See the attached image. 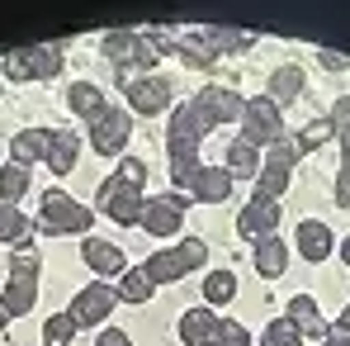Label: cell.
Instances as JSON below:
<instances>
[{"label": "cell", "instance_id": "42", "mask_svg": "<svg viewBox=\"0 0 350 346\" xmlns=\"http://www.w3.org/2000/svg\"><path fill=\"white\" fill-rule=\"evenodd\" d=\"M341 256H346V266H350V237H346V247H341Z\"/></svg>", "mask_w": 350, "mask_h": 346}, {"label": "cell", "instance_id": "37", "mask_svg": "<svg viewBox=\"0 0 350 346\" xmlns=\"http://www.w3.org/2000/svg\"><path fill=\"white\" fill-rule=\"evenodd\" d=\"M213 346H251V332L241 328V323H223L218 328V342Z\"/></svg>", "mask_w": 350, "mask_h": 346}, {"label": "cell", "instance_id": "23", "mask_svg": "<svg viewBox=\"0 0 350 346\" xmlns=\"http://www.w3.org/2000/svg\"><path fill=\"white\" fill-rule=\"evenodd\" d=\"M298 95H303V71H298L293 62L275 66V71H270V100H275V105H293Z\"/></svg>", "mask_w": 350, "mask_h": 346}, {"label": "cell", "instance_id": "30", "mask_svg": "<svg viewBox=\"0 0 350 346\" xmlns=\"http://www.w3.org/2000/svg\"><path fill=\"white\" fill-rule=\"evenodd\" d=\"M24 237H33V223L14 204H0V242H24Z\"/></svg>", "mask_w": 350, "mask_h": 346}, {"label": "cell", "instance_id": "3", "mask_svg": "<svg viewBox=\"0 0 350 346\" xmlns=\"http://www.w3.org/2000/svg\"><path fill=\"white\" fill-rule=\"evenodd\" d=\"M100 48H105V58L118 66V86H128L133 71H147V66L157 62L152 43H147V34H137V29H109Z\"/></svg>", "mask_w": 350, "mask_h": 346}, {"label": "cell", "instance_id": "32", "mask_svg": "<svg viewBox=\"0 0 350 346\" xmlns=\"http://www.w3.org/2000/svg\"><path fill=\"white\" fill-rule=\"evenodd\" d=\"M232 294H237V275H232V271H213V275L204 280V299H208V308L232 304Z\"/></svg>", "mask_w": 350, "mask_h": 346}, {"label": "cell", "instance_id": "27", "mask_svg": "<svg viewBox=\"0 0 350 346\" xmlns=\"http://www.w3.org/2000/svg\"><path fill=\"white\" fill-rule=\"evenodd\" d=\"M175 58L185 62V66H213V53H208V43H204V34H175Z\"/></svg>", "mask_w": 350, "mask_h": 346}, {"label": "cell", "instance_id": "11", "mask_svg": "<svg viewBox=\"0 0 350 346\" xmlns=\"http://www.w3.org/2000/svg\"><path fill=\"white\" fill-rule=\"evenodd\" d=\"M114 304H118V289H109L105 280H95V285H85L76 294L71 318H76V328H100V323L114 313Z\"/></svg>", "mask_w": 350, "mask_h": 346}, {"label": "cell", "instance_id": "43", "mask_svg": "<svg viewBox=\"0 0 350 346\" xmlns=\"http://www.w3.org/2000/svg\"><path fill=\"white\" fill-rule=\"evenodd\" d=\"M5 323H10V313H5V304H0V328H5Z\"/></svg>", "mask_w": 350, "mask_h": 346}, {"label": "cell", "instance_id": "26", "mask_svg": "<svg viewBox=\"0 0 350 346\" xmlns=\"http://www.w3.org/2000/svg\"><path fill=\"white\" fill-rule=\"evenodd\" d=\"M228 175H232V180H251V175H260V152H256L251 143L232 138V143H228Z\"/></svg>", "mask_w": 350, "mask_h": 346}, {"label": "cell", "instance_id": "36", "mask_svg": "<svg viewBox=\"0 0 350 346\" xmlns=\"http://www.w3.org/2000/svg\"><path fill=\"white\" fill-rule=\"evenodd\" d=\"M5 76H10V81H33V66H29V48H14V53H5Z\"/></svg>", "mask_w": 350, "mask_h": 346}, {"label": "cell", "instance_id": "6", "mask_svg": "<svg viewBox=\"0 0 350 346\" xmlns=\"http://www.w3.org/2000/svg\"><path fill=\"white\" fill-rule=\"evenodd\" d=\"M95 209L109 214L114 223H137V214H142V185H133V180H123V175L114 171L105 185H100Z\"/></svg>", "mask_w": 350, "mask_h": 346}, {"label": "cell", "instance_id": "29", "mask_svg": "<svg viewBox=\"0 0 350 346\" xmlns=\"http://www.w3.org/2000/svg\"><path fill=\"white\" fill-rule=\"evenodd\" d=\"M29 66H33V81H53L62 71V48H53V43L29 48Z\"/></svg>", "mask_w": 350, "mask_h": 346}, {"label": "cell", "instance_id": "22", "mask_svg": "<svg viewBox=\"0 0 350 346\" xmlns=\"http://www.w3.org/2000/svg\"><path fill=\"white\" fill-rule=\"evenodd\" d=\"M284 266H289V247L280 237H260L256 242V271L265 280H275V275H284Z\"/></svg>", "mask_w": 350, "mask_h": 346}, {"label": "cell", "instance_id": "12", "mask_svg": "<svg viewBox=\"0 0 350 346\" xmlns=\"http://www.w3.org/2000/svg\"><path fill=\"white\" fill-rule=\"evenodd\" d=\"M194 105L213 119V128H218V123H241V114H246V100L237 95L232 86H204V90L194 95Z\"/></svg>", "mask_w": 350, "mask_h": 346}, {"label": "cell", "instance_id": "33", "mask_svg": "<svg viewBox=\"0 0 350 346\" xmlns=\"http://www.w3.org/2000/svg\"><path fill=\"white\" fill-rule=\"evenodd\" d=\"M71 337H76V318L71 313H53L48 328H43V346H71Z\"/></svg>", "mask_w": 350, "mask_h": 346}, {"label": "cell", "instance_id": "40", "mask_svg": "<svg viewBox=\"0 0 350 346\" xmlns=\"http://www.w3.org/2000/svg\"><path fill=\"white\" fill-rule=\"evenodd\" d=\"M322 346H350V337H346V332H336V328H332V332H327V342H322Z\"/></svg>", "mask_w": 350, "mask_h": 346}, {"label": "cell", "instance_id": "10", "mask_svg": "<svg viewBox=\"0 0 350 346\" xmlns=\"http://www.w3.org/2000/svg\"><path fill=\"white\" fill-rule=\"evenodd\" d=\"M128 133H133V114L128 110H105L100 119H90V147L100 152V157H118L123 152V143H128Z\"/></svg>", "mask_w": 350, "mask_h": 346}, {"label": "cell", "instance_id": "34", "mask_svg": "<svg viewBox=\"0 0 350 346\" xmlns=\"http://www.w3.org/2000/svg\"><path fill=\"white\" fill-rule=\"evenodd\" d=\"M260 346H303V332L293 328L289 318H280V323H270V328L260 332Z\"/></svg>", "mask_w": 350, "mask_h": 346}, {"label": "cell", "instance_id": "24", "mask_svg": "<svg viewBox=\"0 0 350 346\" xmlns=\"http://www.w3.org/2000/svg\"><path fill=\"white\" fill-rule=\"evenodd\" d=\"M204 34V43H208V53L218 58V53H251L256 48V38L251 34H237V29H223V24H213V29H199Z\"/></svg>", "mask_w": 350, "mask_h": 346}, {"label": "cell", "instance_id": "21", "mask_svg": "<svg viewBox=\"0 0 350 346\" xmlns=\"http://www.w3.org/2000/svg\"><path fill=\"white\" fill-rule=\"evenodd\" d=\"M289 323L303 332V337H322V342H327V323H322V313H317V304H312L308 294L289 299Z\"/></svg>", "mask_w": 350, "mask_h": 346}, {"label": "cell", "instance_id": "4", "mask_svg": "<svg viewBox=\"0 0 350 346\" xmlns=\"http://www.w3.org/2000/svg\"><path fill=\"white\" fill-rule=\"evenodd\" d=\"M204 256H208V247H204L199 237H185L175 251H157L142 271L152 275V285H175V280H185L194 266H204Z\"/></svg>", "mask_w": 350, "mask_h": 346}, {"label": "cell", "instance_id": "1", "mask_svg": "<svg viewBox=\"0 0 350 346\" xmlns=\"http://www.w3.org/2000/svg\"><path fill=\"white\" fill-rule=\"evenodd\" d=\"M213 133V119L204 114L194 100H185L180 110H175L171 128H166V157H171V185H180V190H189V180H194V171L204 166L199 162V147H204V138Z\"/></svg>", "mask_w": 350, "mask_h": 346}, {"label": "cell", "instance_id": "35", "mask_svg": "<svg viewBox=\"0 0 350 346\" xmlns=\"http://www.w3.org/2000/svg\"><path fill=\"white\" fill-rule=\"evenodd\" d=\"M327 138H336V133H332V123H327V119H312V123L298 133V143H293V147H298V157H303V152H317Z\"/></svg>", "mask_w": 350, "mask_h": 346}, {"label": "cell", "instance_id": "13", "mask_svg": "<svg viewBox=\"0 0 350 346\" xmlns=\"http://www.w3.org/2000/svg\"><path fill=\"white\" fill-rule=\"evenodd\" d=\"M123 90H128L133 114H161L171 105V81H161V76H133Z\"/></svg>", "mask_w": 350, "mask_h": 346}, {"label": "cell", "instance_id": "41", "mask_svg": "<svg viewBox=\"0 0 350 346\" xmlns=\"http://www.w3.org/2000/svg\"><path fill=\"white\" fill-rule=\"evenodd\" d=\"M336 332H346V337H350V304H346V313L336 318Z\"/></svg>", "mask_w": 350, "mask_h": 346}, {"label": "cell", "instance_id": "25", "mask_svg": "<svg viewBox=\"0 0 350 346\" xmlns=\"http://www.w3.org/2000/svg\"><path fill=\"white\" fill-rule=\"evenodd\" d=\"M10 152H14V162H19V166L43 162V157H48V128H24V133L10 143Z\"/></svg>", "mask_w": 350, "mask_h": 346}, {"label": "cell", "instance_id": "38", "mask_svg": "<svg viewBox=\"0 0 350 346\" xmlns=\"http://www.w3.org/2000/svg\"><path fill=\"white\" fill-rule=\"evenodd\" d=\"M317 62H322V71H346V66H350L346 53H327V48L317 53Z\"/></svg>", "mask_w": 350, "mask_h": 346}, {"label": "cell", "instance_id": "5", "mask_svg": "<svg viewBox=\"0 0 350 346\" xmlns=\"http://www.w3.org/2000/svg\"><path fill=\"white\" fill-rule=\"evenodd\" d=\"M241 143H251V147H275V143H284V119H280V105H275L270 95L246 100V114H241Z\"/></svg>", "mask_w": 350, "mask_h": 346}, {"label": "cell", "instance_id": "18", "mask_svg": "<svg viewBox=\"0 0 350 346\" xmlns=\"http://www.w3.org/2000/svg\"><path fill=\"white\" fill-rule=\"evenodd\" d=\"M81 256H85V266L105 280V275H118L123 271V251H118L114 242H105V237H85V247H81Z\"/></svg>", "mask_w": 350, "mask_h": 346}, {"label": "cell", "instance_id": "7", "mask_svg": "<svg viewBox=\"0 0 350 346\" xmlns=\"http://www.w3.org/2000/svg\"><path fill=\"white\" fill-rule=\"evenodd\" d=\"M293 166H298V147H293V143H275V147H270V157L260 162V180H256V190H251V195H260V199H275V204H280V195L289 190Z\"/></svg>", "mask_w": 350, "mask_h": 346}, {"label": "cell", "instance_id": "2", "mask_svg": "<svg viewBox=\"0 0 350 346\" xmlns=\"http://www.w3.org/2000/svg\"><path fill=\"white\" fill-rule=\"evenodd\" d=\"M33 299H38V251H33V242L24 237V242H14V256H10V285H5V313L10 318H19V313H29L33 308Z\"/></svg>", "mask_w": 350, "mask_h": 346}, {"label": "cell", "instance_id": "31", "mask_svg": "<svg viewBox=\"0 0 350 346\" xmlns=\"http://www.w3.org/2000/svg\"><path fill=\"white\" fill-rule=\"evenodd\" d=\"M152 275L137 266V271H123V285H118V299H128V304H147L152 299Z\"/></svg>", "mask_w": 350, "mask_h": 346}, {"label": "cell", "instance_id": "19", "mask_svg": "<svg viewBox=\"0 0 350 346\" xmlns=\"http://www.w3.org/2000/svg\"><path fill=\"white\" fill-rule=\"evenodd\" d=\"M293 237H298V251H303L308 261H327V251L336 247V237H332V228H327V223H317V219H303Z\"/></svg>", "mask_w": 350, "mask_h": 346}, {"label": "cell", "instance_id": "39", "mask_svg": "<svg viewBox=\"0 0 350 346\" xmlns=\"http://www.w3.org/2000/svg\"><path fill=\"white\" fill-rule=\"evenodd\" d=\"M95 346H133V337H128L123 328H105V332H100V342H95Z\"/></svg>", "mask_w": 350, "mask_h": 346}, {"label": "cell", "instance_id": "14", "mask_svg": "<svg viewBox=\"0 0 350 346\" xmlns=\"http://www.w3.org/2000/svg\"><path fill=\"white\" fill-rule=\"evenodd\" d=\"M275 228H280V204L275 199H260V195H251V204L237 214V232L241 237H275Z\"/></svg>", "mask_w": 350, "mask_h": 346}, {"label": "cell", "instance_id": "28", "mask_svg": "<svg viewBox=\"0 0 350 346\" xmlns=\"http://www.w3.org/2000/svg\"><path fill=\"white\" fill-rule=\"evenodd\" d=\"M24 190H29V166H19V162L0 166V204H19Z\"/></svg>", "mask_w": 350, "mask_h": 346}, {"label": "cell", "instance_id": "15", "mask_svg": "<svg viewBox=\"0 0 350 346\" xmlns=\"http://www.w3.org/2000/svg\"><path fill=\"white\" fill-rule=\"evenodd\" d=\"M189 195H194L199 204H223V199L232 195V175H228V166H199L194 180H189Z\"/></svg>", "mask_w": 350, "mask_h": 346}, {"label": "cell", "instance_id": "9", "mask_svg": "<svg viewBox=\"0 0 350 346\" xmlns=\"http://www.w3.org/2000/svg\"><path fill=\"white\" fill-rule=\"evenodd\" d=\"M185 195H157V199H142V214H137V223L152 232V237H171V232H180V223H185Z\"/></svg>", "mask_w": 350, "mask_h": 346}, {"label": "cell", "instance_id": "17", "mask_svg": "<svg viewBox=\"0 0 350 346\" xmlns=\"http://www.w3.org/2000/svg\"><path fill=\"white\" fill-rule=\"evenodd\" d=\"M76 152H81V138L71 133V128H48V166L57 175H66L71 166H76Z\"/></svg>", "mask_w": 350, "mask_h": 346}, {"label": "cell", "instance_id": "20", "mask_svg": "<svg viewBox=\"0 0 350 346\" xmlns=\"http://www.w3.org/2000/svg\"><path fill=\"white\" fill-rule=\"evenodd\" d=\"M66 105H71V114H81L85 123L109 110V105H105V90H100V86H90V81H76V86L66 90Z\"/></svg>", "mask_w": 350, "mask_h": 346}, {"label": "cell", "instance_id": "16", "mask_svg": "<svg viewBox=\"0 0 350 346\" xmlns=\"http://www.w3.org/2000/svg\"><path fill=\"white\" fill-rule=\"evenodd\" d=\"M218 328H223V318H213V308H189L180 318V342L185 346H213L218 342Z\"/></svg>", "mask_w": 350, "mask_h": 346}, {"label": "cell", "instance_id": "8", "mask_svg": "<svg viewBox=\"0 0 350 346\" xmlns=\"http://www.w3.org/2000/svg\"><path fill=\"white\" fill-rule=\"evenodd\" d=\"M90 209L85 204H76L71 195H62V190H48L43 195V223L38 228H48V232H85L90 228Z\"/></svg>", "mask_w": 350, "mask_h": 346}]
</instances>
